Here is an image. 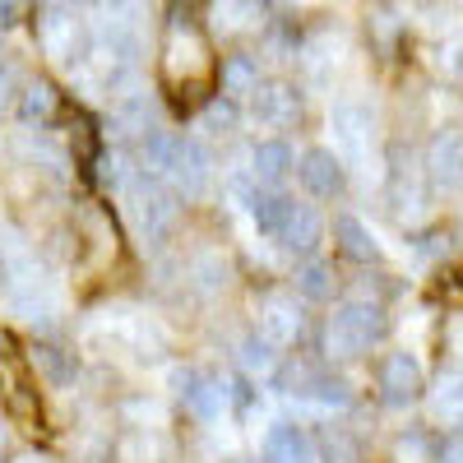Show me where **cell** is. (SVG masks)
<instances>
[{"mask_svg": "<svg viewBox=\"0 0 463 463\" xmlns=\"http://www.w3.org/2000/svg\"><path fill=\"white\" fill-rule=\"evenodd\" d=\"M390 334V316H384V301H366V297H347L334 306V316L325 320V357L334 362H353L362 353Z\"/></svg>", "mask_w": 463, "mask_h": 463, "instance_id": "1", "label": "cell"}, {"mask_svg": "<svg viewBox=\"0 0 463 463\" xmlns=\"http://www.w3.org/2000/svg\"><path fill=\"white\" fill-rule=\"evenodd\" d=\"M121 195H126V218L135 227V237L144 246H163V237H172V227L181 218V195L153 172H139Z\"/></svg>", "mask_w": 463, "mask_h": 463, "instance_id": "2", "label": "cell"}, {"mask_svg": "<svg viewBox=\"0 0 463 463\" xmlns=\"http://www.w3.org/2000/svg\"><path fill=\"white\" fill-rule=\"evenodd\" d=\"M148 19H153L148 0H102V10L93 19V43H102L107 52L139 65V56L148 47Z\"/></svg>", "mask_w": 463, "mask_h": 463, "instance_id": "3", "label": "cell"}, {"mask_svg": "<svg viewBox=\"0 0 463 463\" xmlns=\"http://www.w3.org/2000/svg\"><path fill=\"white\" fill-rule=\"evenodd\" d=\"M37 47H43L47 61L74 70V65L89 56L93 43L84 47V24H80V14H74V5L56 0V5H47L43 14H37Z\"/></svg>", "mask_w": 463, "mask_h": 463, "instance_id": "4", "label": "cell"}, {"mask_svg": "<svg viewBox=\"0 0 463 463\" xmlns=\"http://www.w3.org/2000/svg\"><path fill=\"white\" fill-rule=\"evenodd\" d=\"M375 390H380L384 408H412L427 394V371H421V362L408 347H394V353H384L380 366H375Z\"/></svg>", "mask_w": 463, "mask_h": 463, "instance_id": "5", "label": "cell"}, {"mask_svg": "<svg viewBox=\"0 0 463 463\" xmlns=\"http://www.w3.org/2000/svg\"><path fill=\"white\" fill-rule=\"evenodd\" d=\"M172 390L185 399V408L195 412L200 421H218V417L232 408V399H237V390H232L222 375H213V371H190V366H176V371H172Z\"/></svg>", "mask_w": 463, "mask_h": 463, "instance_id": "6", "label": "cell"}, {"mask_svg": "<svg viewBox=\"0 0 463 463\" xmlns=\"http://www.w3.org/2000/svg\"><path fill=\"white\" fill-rule=\"evenodd\" d=\"M167 185L176 190L181 200H200L204 190L213 185V158H209L204 139H195V135H176L172 167H167Z\"/></svg>", "mask_w": 463, "mask_h": 463, "instance_id": "7", "label": "cell"}, {"mask_svg": "<svg viewBox=\"0 0 463 463\" xmlns=\"http://www.w3.org/2000/svg\"><path fill=\"white\" fill-rule=\"evenodd\" d=\"M329 130H334V148L343 153V158L347 163H362L366 148H371V135H375V116L357 98H338L329 107Z\"/></svg>", "mask_w": 463, "mask_h": 463, "instance_id": "8", "label": "cell"}, {"mask_svg": "<svg viewBox=\"0 0 463 463\" xmlns=\"http://www.w3.org/2000/svg\"><path fill=\"white\" fill-rule=\"evenodd\" d=\"M297 181L306 185V195H316V200H338L343 190H347V172H343V153L338 148H306L301 158H297Z\"/></svg>", "mask_w": 463, "mask_h": 463, "instance_id": "9", "label": "cell"}, {"mask_svg": "<svg viewBox=\"0 0 463 463\" xmlns=\"http://www.w3.org/2000/svg\"><path fill=\"white\" fill-rule=\"evenodd\" d=\"M421 181H427V167H421L412 153L403 158V148H394L390 153V204L408 222H417L421 213H427V185Z\"/></svg>", "mask_w": 463, "mask_h": 463, "instance_id": "10", "label": "cell"}, {"mask_svg": "<svg viewBox=\"0 0 463 463\" xmlns=\"http://www.w3.org/2000/svg\"><path fill=\"white\" fill-rule=\"evenodd\" d=\"M250 116L255 126L264 130H292L301 121V89L283 84V80H269L250 93Z\"/></svg>", "mask_w": 463, "mask_h": 463, "instance_id": "11", "label": "cell"}, {"mask_svg": "<svg viewBox=\"0 0 463 463\" xmlns=\"http://www.w3.org/2000/svg\"><path fill=\"white\" fill-rule=\"evenodd\" d=\"M255 329L269 338V343H279V347H292L301 334H306V311H301V301L288 297V292H269L260 306H255Z\"/></svg>", "mask_w": 463, "mask_h": 463, "instance_id": "12", "label": "cell"}, {"mask_svg": "<svg viewBox=\"0 0 463 463\" xmlns=\"http://www.w3.org/2000/svg\"><path fill=\"white\" fill-rule=\"evenodd\" d=\"M421 167H427V185L431 190H458L463 185V135L458 130H440L427 153H421Z\"/></svg>", "mask_w": 463, "mask_h": 463, "instance_id": "13", "label": "cell"}, {"mask_svg": "<svg viewBox=\"0 0 463 463\" xmlns=\"http://www.w3.org/2000/svg\"><path fill=\"white\" fill-rule=\"evenodd\" d=\"M260 454L264 463H320V445L297 421H274L260 440Z\"/></svg>", "mask_w": 463, "mask_h": 463, "instance_id": "14", "label": "cell"}, {"mask_svg": "<svg viewBox=\"0 0 463 463\" xmlns=\"http://www.w3.org/2000/svg\"><path fill=\"white\" fill-rule=\"evenodd\" d=\"M279 246L288 255H301V260H316V250L325 246V213L316 204H292L288 222H283V237Z\"/></svg>", "mask_w": 463, "mask_h": 463, "instance_id": "15", "label": "cell"}, {"mask_svg": "<svg viewBox=\"0 0 463 463\" xmlns=\"http://www.w3.org/2000/svg\"><path fill=\"white\" fill-rule=\"evenodd\" d=\"M334 241L347 260H357V264H375L384 250L375 241V232L357 218V213H334Z\"/></svg>", "mask_w": 463, "mask_h": 463, "instance_id": "16", "label": "cell"}, {"mask_svg": "<svg viewBox=\"0 0 463 463\" xmlns=\"http://www.w3.org/2000/svg\"><path fill=\"white\" fill-rule=\"evenodd\" d=\"M250 172H255L260 185H283L297 172V153L283 139H264V144L250 148Z\"/></svg>", "mask_w": 463, "mask_h": 463, "instance_id": "17", "label": "cell"}, {"mask_svg": "<svg viewBox=\"0 0 463 463\" xmlns=\"http://www.w3.org/2000/svg\"><path fill=\"white\" fill-rule=\"evenodd\" d=\"M292 204H297V200H288L279 185H260V195H255V204H250V222H255L260 237L279 241V237H283V222H288V213H292Z\"/></svg>", "mask_w": 463, "mask_h": 463, "instance_id": "18", "label": "cell"}, {"mask_svg": "<svg viewBox=\"0 0 463 463\" xmlns=\"http://www.w3.org/2000/svg\"><path fill=\"white\" fill-rule=\"evenodd\" d=\"M209 24L218 37H241L260 28V0H213L209 5Z\"/></svg>", "mask_w": 463, "mask_h": 463, "instance_id": "19", "label": "cell"}, {"mask_svg": "<svg viewBox=\"0 0 463 463\" xmlns=\"http://www.w3.org/2000/svg\"><path fill=\"white\" fill-rule=\"evenodd\" d=\"M427 394H431L436 421H445V427H463V366L440 371L436 390H427Z\"/></svg>", "mask_w": 463, "mask_h": 463, "instance_id": "20", "label": "cell"}, {"mask_svg": "<svg viewBox=\"0 0 463 463\" xmlns=\"http://www.w3.org/2000/svg\"><path fill=\"white\" fill-rule=\"evenodd\" d=\"M185 274H190V283H195L204 297H213V292H222V288L232 283V264L222 260V250L204 246V250H195V255H190Z\"/></svg>", "mask_w": 463, "mask_h": 463, "instance_id": "21", "label": "cell"}, {"mask_svg": "<svg viewBox=\"0 0 463 463\" xmlns=\"http://www.w3.org/2000/svg\"><path fill=\"white\" fill-rule=\"evenodd\" d=\"M33 366L43 371V380L56 384V390L74 384V375H80V357H74L70 347H61V343H37L33 347Z\"/></svg>", "mask_w": 463, "mask_h": 463, "instance_id": "22", "label": "cell"}, {"mask_svg": "<svg viewBox=\"0 0 463 463\" xmlns=\"http://www.w3.org/2000/svg\"><path fill=\"white\" fill-rule=\"evenodd\" d=\"M56 102H61V93H56V84L52 80H33V84H24V93H19V121L24 126H47L52 116H56Z\"/></svg>", "mask_w": 463, "mask_h": 463, "instance_id": "23", "label": "cell"}, {"mask_svg": "<svg viewBox=\"0 0 463 463\" xmlns=\"http://www.w3.org/2000/svg\"><path fill=\"white\" fill-rule=\"evenodd\" d=\"M204 70V43L195 33H172V47H167V74L172 80H195Z\"/></svg>", "mask_w": 463, "mask_h": 463, "instance_id": "24", "label": "cell"}, {"mask_svg": "<svg viewBox=\"0 0 463 463\" xmlns=\"http://www.w3.org/2000/svg\"><path fill=\"white\" fill-rule=\"evenodd\" d=\"M116 458L121 463H163L167 458V440H163V431H153V427H130V436L116 445Z\"/></svg>", "mask_w": 463, "mask_h": 463, "instance_id": "25", "label": "cell"}, {"mask_svg": "<svg viewBox=\"0 0 463 463\" xmlns=\"http://www.w3.org/2000/svg\"><path fill=\"white\" fill-rule=\"evenodd\" d=\"M260 89V61L237 52V56H227L222 61V93L232 98H241V93H255Z\"/></svg>", "mask_w": 463, "mask_h": 463, "instance_id": "26", "label": "cell"}, {"mask_svg": "<svg viewBox=\"0 0 463 463\" xmlns=\"http://www.w3.org/2000/svg\"><path fill=\"white\" fill-rule=\"evenodd\" d=\"M237 126H241V107H237V98H232V93L213 98V102L200 111V130H204V135H213V139L232 135Z\"/></svg>", "mask_w": 463, "mask_h": 463, "instance_id": "27", "label": "cell"}, {"mask_svg": "<svg viewBox=\"0 0 463 463\" xmlns=\"http://www.w3.org/2000/svg\"><path fill=\"white\" fill-rule=\"evenodd\" d=\"M121 421H126V427H153V431H163L167 427V408H163V399L130 394V399H121Z\"/></svg>", "mask_w": 463, "mask_h": 463, "instance_id": "28", "label": "cell"}, {"mask_svg": "<svg viewBox=\"0 0 463 463\" xmlns=\"http://www.w3.org/2000/svg\"><path fill=\"white\" fill-rule=\"evenodd\" d=\"M297 292H301L306 301H329V297H334V269H329L325 260H306V264L297 269Z\"/></svg>", "mask_w": 463, "mask_h": 463, "instance_id": "29", "label": "cell"}, {"mask_svg": "<svg viewBox=\"0 0 463 463\" xmlns=\"http://www.w3.org/2000/svg\"><path fill=\"white\" fill-rule=\"evenodd\" d=\"M241 366L250 371V375H269V371H274L279 366V343H269L260 329L241 343Z\"/></svg>", "mask_w": 463, "mask_h": 463, "instance_id": "30", "label": "cell"}, {"mask_svg": "<svg viewBox=\"0 0 463 463\" xmlns=\"http://www.w3.org/2000/svg\"><path fill=\"white\" fill-rule=\"evenodd\" d=\"M306 399H311L320 412H347V408H353V390H347L343 380H329V375H320L316 390L306 394Z\"/></svg>", "mask_w": 463, "mask_h": 463, "instance_id": "31", "label": "cell"}, {"mask_svg": "<svg viewBox=\"0 0 463 463\" xmlns=\"http://www.w3.org/2000/svg\"><path fill=\"white\" fill-rule=\"evenodd\" d=\"M102 185H111V190H126L135 176H139V167H135V158H130V153L126 148H111L107 153V158H102Z\"/></svg>", "mask_w": 463, "mask_h": 463, "instance_id": "32", "label": "cell"}, {"mask_svg": "<svg viewBox=\"0 0 463 463\" xmlns=\"http://www.w3.org/2000/svg\"><path fill=\"white\" fill-rule=\"evenodd\" d=\"M316 445H320V458H325V463H362V454H357L353 436H347L343 427H329Z\"/></svg>", "mask_w": 463, "mask_h": 463, "instance_id": "33", "label": "cell"}, {"mask_svg": "<svg viewBox=\"0 0 463 463\" xmlns=\"http://www.w3.org/2000/svg\"><path fill=\"white\" fill-rule=\"evenodd\" d=\"M394 463H436V445L421 436V431L399 436V445H394Z\"/></svg>", "mask_w": 463, "mask_h": 463, "instance_id": "34", "label": "cell"}, {"mask_svg": "<svg viewBox=\"0 0 463 463\" xmlns=\"http://www.w3.org/2000/svg\"><path fill=\"white\" fill-rule=\"evenodd\" d=\"M436 463H463V427H454L436 440Z\"/></svg>", "mask_w": 463, "mask_h": 463, "instance_id": "35", "label": "cell"}, {"mask_svg": "<svg viewBox=\"0 0 463 463\" xmlns=\"http://www.w3.org/2000/svg\"><path fill=\"white\" fill-rule=\"evenodd\" d=\"M19 10H24V0H0V33L19 19Z\"/></svg>", "mask_w": 463, "mask_h": 463, "instance_id": "36", "label": "cell"}, {"mask_svg": "<svg viewBox=\"0 0 463 463\" xmlns=\"http://www.w3.org/2000/svg\"><path fill=\"white\" fill-rule=\"evenodd\" d=\"M10 89H14V70H10V65H0V107H5V102L14 98Z\"/></svg>", "mask_w": 463, "mask_h": 463, "instance_id": "37", "label": "cell"}, {"mask_svg": "<svg viewBox=\"0 0 463 463\" xmlns=\"http://www.w3.org/2000/svg\"><path fill=\"white\" fill-rule=\"evenodd\" d=\"M5 283H10V255L0 250V288H5Z\"/></svg>", "mask_w": 463, "mask_h": 463, "instance_id": "38", "label": "cell"}, {"mask_svg": "<svg viewBox=\"0 0 463 463\" xmlns=\"http://www.w3.org/2000/svg\"><path fill=\"white\" fill-rule=\"evenodd\" d=\"M5 454H10V436H5V427H0V463H5Z\"/></svg>", "mask_w": 463, "mask_h": 463, "instance_id": "39", "label": "cell"}]
</instances>
